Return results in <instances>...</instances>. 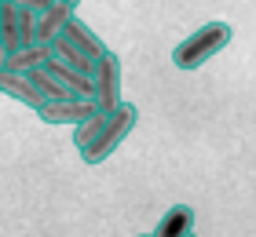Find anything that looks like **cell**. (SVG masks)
Instances as JSON below:
<instances>
[{"label":"cell","instance_id":"9","mask_svg":"<svg viewBox=\"0 0 256 237\" xmlns=\"http://www.w3.org/2000/svg\"><path fill=\"white\" fill-rule=\"evenodd\" d=\"M52 55L59 58V62L74 66L77 73H84V77H92V73H96V66H99L96 58H88V55L80 51V47H77L74 40H70V37H59V40H55V44H52Z\"/></svg>","mask_w":256,"mask_h":237},{"label":"cell","instance_id":"3","mask_svg":"<svg viewBox=\"0 0 256 237\" xmlns=\"http://www.w3.org/2000/svg\"><path fill=\"white\" fill-rule=\"evenodd\" d=\"M92 99H96L99 110H114L121 106V55L118 51H106L99 58L96 73H92Z\"/></svg>","mask_w":256,"mask_h":237},{"label":"cell","instance_id":"11","mask_svg":"<svg viewBox=\"0 0 256 237\" xmlns=\"http://www.w3.org/2000/svg\"><path fill=\"white\" fill-rule=\"evenodd\" d=\"M18 40H22V47L37 44V11H33V7L18 11Z\"/></svg>","mask_w":256,"mask_h":237},{"label":"cell","instance_id":"17","mask_svg":"<svg viewBox=\"0 0 256 237\" xmlns=\"http://www.w3.org/2000/svg\"><path fill=\"white\" fill-rule=\"evenodd\" d=\"M0 95H4V91H0Z\"/></svg>","mask_w":256,"mask_h":237},{"label":"cell","instance_id":"15","mask_svg":"<svg viewBox=\"0 0 256 237\" xmlns=\"http://www.w3.org/2000/svg\"><path fill=\"white\" fill-rule=\"evenodd\" d=\"M187 237H194V230H190V234H187Z\"/></svg>","mask_w":256,"mask_h":237},{"label":"cell","instance_id":"6","mask_svg":"<svg viewBox=\"0 0 256 237\" xmlns=\"http://www.w3.org/2000/svg\"><path fill=\"white\" fill-rule=\"evenodd\" d=\"M77 11L70 7V4H62V0H55L52 7H44V11H37V44H55L62 37V29H66V22L74 18Z\"/></svg>","mask_w":256,"mask_h":237},{"label":"cell","instance_id":"1","mask_svg":"<svg viewBox=\"0 0 256 237\" xmlns=\"http://www.w3.org/2000/svg\"><path fill=\"white\" fill-rule=\"evenodd\" d=\"M136 121H139V110L132 102H121V106H114V110H102V128L96 132V139L80 150V161L84 164H102L106 157H114L118 146L132 135Z\"/></svg>","mask_w":256,"mask_h":237},{"label":"cell","instance_id":"13","mask_svg":"<svg viewBox=\"0 0 256 237\" xmlns=\"http://www.w3.org/2000/svg\"><path fill=\"white\" fill-rule=\"evenodd\" d=\"M4 69H8V47L0 44V73H4Z\"/></svg>","mask_w":256,"mask_h":237},{"label":"cell","instance_id":"5","mask_svg":"<svg viewBox=\"0 0 256 237\" xmlns=\"http://www.w3.org/2000/svg\"><path fill=\"white\" fill-rule=\"evenodd\" d=\"M0 91L8 95V99H15V102H22V106H30L33 113H40L44 110V95L37 91V84L30 80V73H11V69H4L0 73Z\"/></svg>","mask_w":256,"mask_h":237},{"label":"cell","instance_id":"4","mask_svg":"<svg viewBox=\"0 0 256 237\" xmlns=\"http://www.w3.org/2000/svg\"><path fill=\"white\" fill-rule=\"evenodd\" d=\"M99 106L96 99H62V102H44V110L37 113L44 124H84L88 117H96Z\"/></svg>","mask_w":256,"mask_h":237},{"label":"cell","instance_id":"14","mask_svg":"<svg viewBox=\"0 0 256 237\" xmlns=\"http://www.w3.org/2000/svg\"><path fill=\"white\" fill-rule=\"evenodd\" d=\"M62 4H70V7H74V11H77V4H80V0H62Z\"/></svg>","mask_w":256,"mask_h":237},{"label":"cell","instance_id":"2","mask_svg":"<svg viewBox=\"0 0 256 237\" xmlns=\"http://www.w3.org/2000/svg\"><path fill=\"white\" fill-rule=\"evenodd\" d=\"M230 29L227 22H205V26H198L190 37H183L176 47H172V66L176 69H198V66H205L212 55H220L224 47L230 44Z\"/></svg>","mask_w":256,"mask_h":237},{"label":"cell","instance_id":"7","mask_svg":"<svg viewBox=\"0 0 256 237\" xmlns=\"http://www.w3.org/2000/svg\"><path fill=\"white\" fill-rule=\"evenodd\" d=\"M62 37H70V40H74V44H77V47H80V51H84L88 58H96V62H99V58H102V55H106V51H110V47H106V44H102V37H99V33H96V29H92V26H88V22H80L77 15H74V18H70V22H66V29H62Z\"/></svg>","mask_w":256,"mask_h":237},{"label":"cell","instance_id":"10","mask_svg":"<svg viewBox=\"0 0 256 237\" xmlns=\"http://www.w3.org/2000/svg\"><path fill=\"white\" fill-rule=\"evenodd\" d=\"M52 58V47L48 44H33V47H18V51L8 55V69L11 73H30V69L44 66Z\"/></svg>","mask_w":256,"mask_h":237},{"label":"cell","instance_id":"8","mask_svg":"<svg viewBox=\"0 0 256 237\" xmlns=\"http://www.w3.org/2000/svg\"><path fill=\"white\" fill-rule=\"evenodd\" d=\"M194 230V208L190 205H172L165 216L158 219V227L150 237H187Z\"/></svg>","mask_w":256,"mask_h":237},{"label":"cell","instance_id":"16","mask_svg":"<svg viewBox=\"0 0 256 237\" xmlns=\"http://www.w3.org/2000/svg\"><path fill=\"white\" fill-rule=\"evenodd\" d=\"M0 7H4V0H0Z\"/></svg>","mask_w":256,"mask_h":237},{"label":"cell","instance_id":"12","mask_svg":"<svg viewBox=\"0 0 256 237\" xmlns=\"http://www.w3.org/2000/svg\"><path fill=\"white\" fill-rule=\"evenodd\" d=\"M8 4H18V7H33V11H44V7H52L55 0H8Z\"/></svg>","mask_w":256,"mask_h":237}]
</instances>
